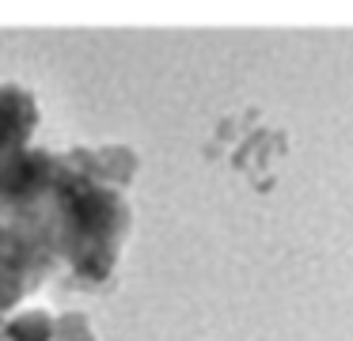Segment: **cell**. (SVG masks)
Segmentation results:
<instances>
[]
</instances>
